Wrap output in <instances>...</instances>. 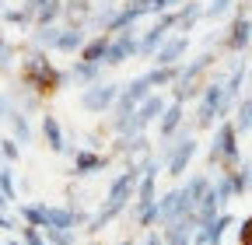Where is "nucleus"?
I'll list each match as a JSON object with an SVG mask.
<instances>
[{
  "label": "nucleus",
  "mask_w": 252,
  "mask_h": 245,
  "mask_svg": "<svg viewBox=\"0 0 252 245\" xmlns=\"http://www.w3.org/2000/svg\"><path fill=\"white\" fill-rule=\"evenodd\" d=\"M11 56H14V53H11L7 46H0V74H4V70H11Z\"/></svg>",
  "instance_id": "obj_32"
},
{
  "label": "nucleus",
  "mask_w": 252,
  "mask_h": 245,
  "mask_svg": "<svg viewBox=\"0 0 252 245\" xmlns=\"http://www.w3.org/2000/svg\"><path fill=\"white\" fill-rule=\"evenodd\" d=\"M165 109H168V105H165V98H161V95H151V98H147V102L133 112V122H130V130H126V137L144 133L154 119H161V116H165Z\"/></svg>",
  "instance_id": "obj_8"
},
{
  "label": "nucleus",
  "mask_w": 252,
  "mask_h": 245,
  "mask_svg": "<svg viewBox=\"0 0 252 245\" xmlns=\"http://www.w3.org/2000/svg\"><path fill=\"white\" fill-rule=\"evenodd\" d=\"M186 49H189V39H186V35H172L161 49L154 53L158 67H175V63H179V56H186Z\"/></svg>",
  "instance_id": "obj_11"
},
{
  "label": "nucleus",
  "mask_w": 252,
  "mask_h": 245,
  "mask_svg": "<svg viewBox=\"0 0 252 245\" xmlns=\"http://www.w3.org/2000/svg\"><path fill=\"white\" fill-rule=\"evenodd\" d=\"M228 116V105H224V84H207L203 88V98H200V112H196V126L207 130L214 119Z\"/></svg>",
  "instance_id": "obj_4"
},
{
  "label": "nucleus",
  "mask_w": 252,
  "mask_h": 245,
  "mask_svg": "<svg viewBox=\"0 0 252 245\" xmlns=\"http://www.w3.org/2000/svg\"><path fill=\"white\" fill-rule=\"evenodd\" d=\"M228 224H231V217L228 214H220L217 221H210V224H203L200 231H196V245H220V238H224V231H228Z\"/></svg>",
  "instance_id": "obj_13"
},
{
  "label": "nucleus",
  "mask_w": 252,
  "mask_h": 245,
  "mask_svg": "<svg viewBox=\"0 0 252 245\" xmlns=\"http://www.w3.org/2000/svg\"><path fill=\"white\" fill-rule=\"evenodd\" d=\"M105 168V158L102 154H94V151H77L74 154V172L77 175H91V172H98Z\"/></svg>",
  "instance_id": "obj_18"
},
{
  "label": "nucleus",
  "mask_w": 252,
  "mask_h": 245,
  "mask_svg": "<svg viewBox=\"0 0 252 245\" xmlns=\"http://www.w3.org/2000/svg\"><path fill=\"white\" fill-rule=\"evenodd\" d=\"M46 238L53 245H70L74 242V228H46Z\"/></svg>",
  "instance_id": "obj_27"
},
{
  "label": "nucleus",
  "mask_w": 252,
  "mask_h": 245,
  "mask_svg": "<svg viewBox=\"0 0 252 245\" xmlns=\"http://www.w3.org/2000/svg\"><path fill=\"white\" fill-rule=\"evenodd\" d=\"M228 4H235V0H210V4H207V18H220L228 11Z\"/></svg>",
  "instance_id": "obj_30"
},
{
  "label": "nucleus",
  "mask_w": 252,
  "mask_h": 245,
  "mask_svg": "<svg viewBox=\"0 0 252 245\" xmlns=\"http://www.w3.org/2000/svg\"><path fill=\"white\" fill-rule=\"evenodd\" d=\"M179 126H182V102H172L165 109V116L158 119V133H161V140H175Z\"/></svg>",
  "instance_id": "obj_12"
},
{
  "label": "nucleus",
  "mask_w": 252,
  "mask_h": 245,
  "mask_svg": "<svg viewBox=\"0 0 252 245\" xmlns=\"http://www.w3.org/2000/svg\"><path fill=\"white\" fill-rule=\"evenodd\" d=\"M193 154H196V140L189 137V130H182L179 137H175V144H165V161H168V175H182L186 172V165L193 161Z\"/></svg>",
  "instance_id": "obj_5"
},
{
  "label": "nucleus",
  "mask_w": 252,
  "mask_h": 245,
  "mask_svg": "<svg viewBox=\"0 0 252 245\" xmlns=\"http://www.w3.org/2000/svg\"><path fill=\"white\" fill-rule=\"evenodd\" d=\"M207 14V7L200 4V0H186V7L179 11V32H193V25Z\"/></svg>",
  "instance_id": "obj_17"
},
{
  "label": "nucleus",
  "mask_w": 252,
  "mask_h": 245,
  "mask_svg": "<svg viewBox=\"0 0 252 245\" xmlns=\"http://www.w3.org/2000/svg\"><path fill=\"white\" fill-rule=\"evenodd\" d=\"M144 14H154V7H151V0H130L126 7H119L116 14H112V21H109V28H105V35L109 32H130L133 28V21H140Z\"/></svg>",
  "instance_id": "obj_6"
},
{
  "label": "nucleus",
  "mask_w": 252,
  "mask_h": 245,
  "mask_svg": "<svg viewBox=\"0 0 252 245\" xmlns=\"http://www.w3.org/2000/svg\"><path fill=\"white\" fill-rule=\"evenodd\" d=\"M0 228H7V231H11V221L4 217V214H0Z\"/></svg>",
  "instance_id": "obj_34"
},
{
  "label": "nucleus",
  "mask_w": 252,
  "mask_h": 245,
  "mask_svg": "<svg viewBox=\"0 0 252 245\" xmlns=\"http://www.w3.org/2000/svg\"><path fill=\"white\" fill-rule=\"evenodd\" d=\"M21 217L32 228H49V207L46 203H25L21 207Z\"/></svg>",
  "instance_id": "obj_19"
},
{
  "label": "nucleus",
  "mask_w": 252,
  "mask_h": 245,
  "mask_svg": "<svg viewBox=\"0 0 252 245\" xmlns=\"http://www.w3.org/2000/svg\"><path fill=\"white\" fill-rule=\"evenodd\" d=\"M140 53V39L133 35V32H119L116 39H112V46H109V60L105 63L109 67H119L123 60H130V56H137Z\"/></svg>",
  "instance_id": "obj_9"
},
{
  "label": "nucleus",
  "mask_w": 252,
  "mask_h": 245,
  "mask_svg": "<svg viewBox=\"0 0 252 245\" xmlns=\"http://www.w3.org/2000/svg\"><path fill=\"white\" fill-rule=\"evenodd\" d=\"M42 137L49 144V151H67V137H63V126H60V119L56 116H42Z\"/></svg>",
  "instance_id": "obj_15"
},
{
  "label": "nucleus",
  "mask_w": 252,
  "mask_h": 245,
  "mask_svg": "<svg viewBox=\"0 0 252 245\" xmlns=\"http://www.w3.org/2000/svg\"><path fill=\"white\" fill-rule=\"evenodd\" d=\"M109 46H112V39H109L105 32H102V35H94V39H88L81 60H88V63H105V60H109Z\"/></svg>",
  "instance_id": "obj_16"
},
{
  "label": "nucleus",
  "mask_w": 252,
  "mask_h": 245,
  "mask_svg": "<svg viewBox=\"0 0 252 245\" xmlns=\"http://www.w3.org/2000/svg\"><path fill=\"white\" fill-rule=\"evenodd\" d=\"M0 46H4V32H0Z\"/></svg>",
  "instance_id": "obj_36"
},
{
  "label": "nucleus",
  "mask_w": 252,
  "mask_h": 245,
  "mask_svg": "<svg viewBox=\"0 0 252 245\" xmlns=\"http://www.w3.org/2000/svg\"><path fill=\"white\" fill-rule=\"evenodd\" d=\"M21 81H25V88L39 91V95H53V91L67 81V74L56 70L53 60H49L42 49H35V53H28L25 63H21Z\"/></svg>",
  "instance_id": "obj_1"
},
{
  "label": "nucleus",
  "mask_w": 252,
  "mask_h": 245,
  "mask_svg": "<svg viewBox=\"0 0 252 245\" xmlns=\"http://www.w3.org/2000/svg\"><path fill=\"white\" fill-rule=\"evenodd\" d=\"M238 130H235V122H220V130H217V137H214V144H210V151H207V165L210 168H220V172H235L238 168Z\"/></svg>",
  "instance_id": "obj_2"
},
{
  "label": "nucleus",
  "mask_w": 252,
  "mask_h": 245,
  "mask_svg": "<svg viewBox=\"0 0 252 245\" xmlns=\"http://www.w3.org/2000/svg\"><path fill=\"white\" fill-rule=\"evenodd\" d=\"M60 32H63V28H39L35 42H39L42 49H56V42H60Z\"/></svg>",
  "instance_id": "obj_26"
},
{
  "label": "nucleus",
  "mask_w": 252,
  "mask_h": 245,
  "mask_svg": "<svg viewBox=\"0 0 252 245\" xmlns=\"http://www.w3.org/2000/svg\"><path fill=\"white\" fill-rule=\"evenodd\" d=\"M172 28H179V11H165V14L144 32V39H140V56H154L158 49L168 42V32H172Z\"/></svg>",
  "instance_id": "obj_3"
},
{
  "label": "nucleus",
  "mask_w": 252,
  "mask_h": 245,
  "mask_svg": "<svg viewBox=\"0 0 252 245\" xmlns=\"http://www.w3.org/2000/svg\"><path fill=\"white\" fill-rule=\"evenodd\" d=\"M4 18H7L11 25H32V21H35V14L25 11V7H7V11H4Z\"/></svg>",
  "instance_id": "obj_28"
},
{
  "label": "nucleus",
  "mask_w": 252,
  "mask_h": 245,
  "mask_svg": "<svg viewBox=\"0 0 252 245\" xmlns=\"http://www.w3.org/2000/svg\"><path fill=\"white\" fill-rule=\"evenodd\" d=\"M119 245H133V242H119Z\"/></svg>",
  "instance_id": "obj_37"
},
{
  "label": "nucleus",
  "mask_w": 252,
  "mask_h": 245,
  "mask_svg": "<svg viewBox=\"0 0 252 245\" xmlns=\"http://www.w3.org/2000/svg\"><path fill=\"white\" fill-rule=\"evenodd\" d=\"M249 42H252V21H249V14H235V21L228 28V49L242 53V49H249Z\"/></svg>",
  "instance_id": "obj_10"
},
{
  "label": "nucleus",
  "mask_w": 252,
  "mask_h": 245,
  "mask_svg": "<svg viewBox=\"0 0 252 245\" xmlns=\"http://www.w3.org/2000/svg\"><path fill=\"white\" fill-rule=\"evenodd\" d=\"M0 151L7 161H18V140H0Z\"/></svg>",
  "instance_id": "obj_31"
},
{
  "label": "nucleus",
  "mask_w": 252,
  "mask_h": 245,
  "mask_svg": "<svg viewBox=\"0 0 252 245\" xmlns=\"http://www.w3.org/2000/svg\"><path fill=\"white\" fill-rule=\"evenodd\" d=\"M0 122H4V119H0Z\"/></svg>",
  "instance_id": "obj_38"
},
{
  "label": "nucleus",
  "mask_w": 252,
  "mask_h": 245,
  "mask_svg": "<svg viewBox=\"0 0 252 245\" xmlns=\"http://www.w3.org/2000/svg\"><path fill=\"white\" fill-rule=\"evenodd\" d=\"M235 130L238 133H249L252 130V98H242L238 109H235Z\"/></svg>",
  "instance_id": "obj_23"
},
{
  "label": "nucleus",
  "mask_w": 252,
  "mask_h": 245,
  "mask_svg": "<svg viewBox=\"0 0 252 245\" xmlns=\"http://www.w3.org/2000/svg\"><path fill=\"white\" fill-rule=\"evenodd\" d=\"M119 95H123V88H116V84H91L84 95H81V105L88 109V112H105V109H112L116 102H119Z\"/></svg>",
  "instance_id": "obj_7"
},
{
  "label": "nucleus",
  "mask_w": 252,
  "mask_h": 245,
  "mask_svg": "<svg viewBox=\"0 0 252 245\" xmlns=\"http://www.w3.org/2000/svg\"><path fill=\"white\" fill-rule=\"evenodd\" d=\"M63 14L70 18V25H81L91 14V0H67V4H63Z\"/></svg>",
  "instance_id": "obj_22"
},
{
  "label": "nucleus",
  "mask_w": 252,
  "mask_h": 245,
  "mask_svg": "<svg viewBox=\"0 0 252 245\" xmlns=\"http://www.w3.org/2000/svg\"><path fill=\"white\" fill-rule=\"evenodd\" d=\"M186 193H189V200H193V203L200 207V200L210 193V182H207L203 175H196V179H189V182H186Z\"/></svg>",
  "instance_id": "obj_25"
},
{
  "label": "nucleus",
  "mask_w": 252,
  "mask_h": 245,
  "mask_svg": "<svg viewBox=\"0 0 252 245\" xmlns=\"http://www.w3.org/2000/svg\"><path fill=\"white\" fill-rule=\"evenodd\" d=\"M7 122H11V130H14V140H18V144H28L32 126H28V119H25L18 109H11V112H7Z\"/></svg>",
  "instance_id": "obj_21"
},
{
  "label": "nucleus",
  "mask_w": 252,
  "mask_h": 245,
  "mask_svg": "<svg viewBox=\"0 0 252 245\" xmlns=\"http://www.w3.org/2000/svg\"><path fill=\"white\" fill-rule=\"evenodd\" d=\"M98 74H102V63H88V60H74V67H70V77L81 84H94Z\"/></svg>",
  "instance_id": "obj_20"
},
{
  "label": "nucleus",
  "mask_w": 252,
  "mask_h": 245,
  "mask_svg": "<svg viewBox=\"0 0 252 245\" xmlns=\"http://www.w3.org/2000/svg\"><path fill=\"white\" fill-rule=\"evenodd\" d=\"M144 245H165V238H158V235H147V242Z\"/></svg>",
  "instance_id": "obj_33"
},
{
  "label": "nucleus",
  "mask_w": 252,
  "mask_h": 245,
  "mask_svg": "<svg viewBox=\"0 0 252 245\" xmlns=\"http://www.w3.org/2000/svg\"><path fill=\"white\" fill-rule=\"evenodd\" d=\"M11 245H25V242H18V238H14V242H11Z\"/></svg>",
  "instance_id": "obj_35"
},
{
  "label": "nucleus",
  "mask_w": 252,
  "mask_h": 245,
  "mask_svg": "<svg viewBox=\"0 0 252 245\" xmlns=\"http://www.w3.org/2000/svg\"><path fill=\"white\" fill-rule=\"evenodd\" d=\"M0 193H4L7 200H14V179H11L7 168H0Z\"/></svg>",
  "instance_id": "obj_29"
},
{
  "label": "nucleus",
  "mask_w": 252,
  "mask_h": 245,
  "mask_svg": "<svg viewBox=\"0 0 252 245\" xmlns=\"http://www.w3.org/2000/svg\"><path fill=\"white\" fill-rule=\"evenodd\" d=\"M242 84H245V67H242V70H231V77H228V84H224V105H228V109L235 105Z\"/></svg>",
  "instance_id": "obj_24"
},
{
  "label": "nucleus",
  "mask_w": 252,
  "mask_h": 245,
  "mask_svg": "<svg viewBox=\"0 0 252 245\" xmlns=\"http://www.w3.org/2000/svg\"><path fill=\"white\" fill-rule=\"evenodd\" d=\"M84 46H88V39H84V28H81V25L63 28V32H60V42H56L60 53H84Z\"/></svg>",
  "instance_id": "obj_14"
}]
</instances>
